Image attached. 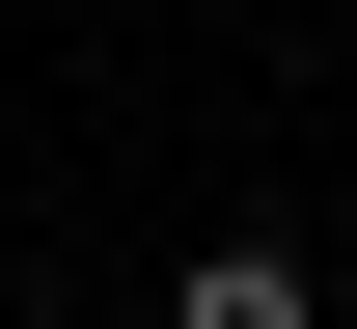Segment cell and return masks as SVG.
Returning a JSON list of instances; mask_svg holds the SVG:
<instances>
[{
  "label": "cell",
  "instance_id": "1",
  "mask_svg": "<svg viewBox=\"0 0 357 329\" xmlns=\"http://www.w3.org/2000/svg\"><path fill=\"white\" fill-rule=\"evenodd\" d=\"M330 302V247H192V275H165V329H303Z\"/></svg>",
  "mask_w": 357,
  "mask_h": 329
},
{
  "label": "cell",
  "instance_id": "2",
  "mask_svg": "<svg viewBox=\"0 0 357 329\" xmlns=\"http://www.w3.org/2000/svg\"><path fill=\"white\" fill-rule=\"evenodd\" d=\"M330 302H357V247H330Z\"/></svg>",
  "mask_w": 357,
  "mask_h": 329
}]
</instances>
